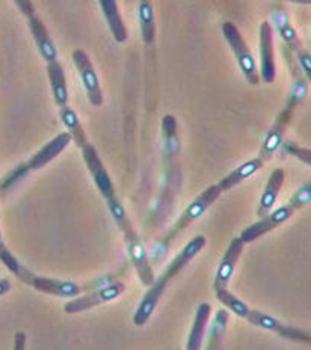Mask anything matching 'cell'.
Masks as SVG:
<instances>
[{
  "instance_id": "obj_1",
  "label": "cell",
  "mask_w": 311,
  "mask_h": 350,
  "mask_svg": "<svg viewBox=\"0 0 311 350\" xmlns=\"http://www.w3.org/2000/svg\"><path fill=\"white\" fill-rule=\"evenodd\" d=\"M204 246H206V237L197 236L176 255V258L170 262L168 267H166V271L159 276L153 286L148 288L147 295L142 297V301L139 306H137V310L135 311V316H133V323L136 326H144L148 322L150 317L153 316L159 301H161L163 291L166 290V286H168V284L174 280L176 276L182 272L183 269L189 265V262L197 257L202 250H204Z\"/></svg>"
},
{
  "instance_id": "obj_2",
  "label": "cell",
  "mask_w": 311,
  "mask_h": 350,
  "mask_svg": "<svg viewBox=\"0 0 311 350\" xmlns=\"http://www.w3.org/2000/svg\"><path fill=\"white\" fill-rule=\"evenodd\" d=\"M106 202H107V207H109V211L115 224L118 225V228L122 231V236H124L130 260L133 262V267L137 276H139V280L144 286L151 287L156 281V276L148 261L146 247H144L139 236H137V232L135 231L132 221L129 219L127 211L124 210V207H122V204L120 202L117 196L107 200Z\"/></svg>"
},
{
  "instance_id": "obj_3",
  "label": "cell",
  "mask_w": 311,
  "mask_h": 350,
  "mask_svg": "<svg viewBox=\"0 0 311 350\" xmlns=\"http://www.w3.org/2000/svg\"><path fill=\"white\" fill-rule=\"evenodd\" d=\"M221 189H219V186L218 185H213V186H211V187H207L204 192H202L197 200L195 201H192L189 206L186 207V210L183 211V215L180 216V219L178 221L176 222V225L174 227H172L170 231H168V234H166L165 237H163V240L161 242V246L163 247V250H166V247H170V245L174 242V240L177 239V236L178 234H182V232L189 227V225L193 222V221H197V219L204 213V211L212 206V204L219 198L221 196Z\"/></svg>"
},
{
  "instance_id": "obj_4",
  "label": "cell",
  "mask_w": 311,
  "mask_h": 350,
  "mask_svg": "<svg viewBox=\"0 0 311 350\" xmlns=\"http://www.w3.org/2000/svg\"><path fill=\"white\" fill-rule=\"evenodd\" d=\"M222 33H224V38L227 40L228 46L231 47V50H233L239 64V68L242 70L247 82L249 85H257L258 83L257 65L254 61V56H252L247 42H245L241 31H239L234 23L226 21V23L222 25Z\"/></svg>"
},
{
  "instance_id": "obj_5",
  "label": "cell",
  "mask_w": 311,
  "mask_h": 350,
  "mask_svg": "<svg viewBox=\"0 0 311 350\" xmlns=\"http://www.w3.org/2000/svg\"><path fill=\"white\" fill-rule=\"evenodd\" d=\"M18 278L32 286L35 290L41 291V293L46 295H52L57 297H67V299H75L79 295L82 293H90L88 286L83 284H76L71 281H62V280H55V278H47V276H40L35 275L31 271H27L26 267H23V271L18 275Z\"/></svg>"
},
{
  "instance_id": "obj_6",
  "label": "cell",
  "mask_w": 311,
  "mask_h": 350,
  "mask_svg": "<svg viewBox=\"0 0 311 350\" xmlns=\"http://www.w3.org/2000/svg\"><path fill=\"white\" fill-rule=\"evenodd\" d=\"M298 103L299 101L290 96L286 107L280 112L278 118L275 120L272 127L269 129V131H267V135L262 144V148H260V152H258L260 160H263V162L271 160L275 152H277V150L281 147V144H283V141H284V135H286L288 126H290L292 118H293V112H295L296 106H298Z\"/></svg>"
},
{
  "instance_id": "obj_7",
  "label": "cell",
  "mask_w": 311,
  "mask_h": 350,
  "mask_svg": "<svg viewBox=\"0 0 311 350\" xmlns=\"http://www.w3.org/2000/svg\"><path fill=\"white\" fill-rule=\"evenodd\" d=\"M124 291H126L124 282L117 281L107 287L98 288L96 291H90V293H86L81 297L71 299V301L65 304L64 311L67 312V314H77V312L88 311V310L94 308V306L113 301V299L121 296Z\"/></svg>"
},
{
  "instance_id": "obj_8",
  "label": "cell",
  "mask_w": 311,
  "mask_h": 350,
  "mask_svg": "<svg viewBox=\"0 0 311 350\" xmlns=\"http://www.w3.org/2000/svg\"><path fill=\"white\" fill-rule=\"evenodd\" d=\"M295 208L290 204H284V206L278 207L277 210H272L269 215H266L265 217H260V221H257L256 224L249 225L248 228H245L241 232V240L243 243H251L254 242V240L260 239L262 236L267 234V232H271L272 230L278 228L280 225H283L284 222H287L288 219H290L295 213Z\"/></svg>"
},
{
  "instance_id": "obj_9",
  "label": "cell",
  "mask_w": 311,
  "mask_h": 350,
  "mask_svg": "<svg viewBox=\"0 0 311 350\" xmlns=\"http://www.w3.org/2000/svg\"><path fill=\"white\" fill-rule=\"evenodd\" d=\"M73 62L76 65L79 75H81V80L85 86L86 94H88L91 105L96 107L103 105V92H101L97 72L92 67L90 56L86 55L83 50L77 49L73 53Z\"/></svg>"
},
{
  "instance_id": "obj_10",
  "label": "cell",
  "mask_w": 311,
  "mask_h": 350,
  "mask_svg": "<svg viewBox=\"0 0 311 350\" xmlns=\"http://www.w3.org/2000/svg\"><path fill=\"white\" fill-rule=\"evenodd\" d=\"M82 156H83L86 166H88L94 183H96L100 193L103 195V198L107 201V200L113 198V196H117V192H115V187L112 185L109 174H107L97 150L94 148V145H91V144L86 145V147L82 150Z\"/></svg>"
},
{
  "instance_id": "obj_11",
  "label": "cell",
  "mask_w": 311,
  "mask_h": 350,
  "mask_svg": "<svg viewBox=\"0 0 311 350\" xmlns=\"http://www.w3.org/2000/svg\"><path fill=\"white\" fill-rule=\"evenodd\" d=\"M260 75L265 83H273L277 77V67H275V52H273V31L269 21H263L260 25Z\"/></svg>"
},
{
  "instance_id": "obj_12",
  "label": "cell",
  "mask_w": 311,
  "mask_h": 350,
  "mask_svg": "<svg viewBox=\"0 0 311 350\" xmlns=\"http://www.w3.org/2000/svg\"><path fill=\"white\" fill-rule=\"evenodd\" d=\"M243 246L245 243L241 240V237H236L231 240V243L228 245L226 254L218 266V271H216L215 276V282H213V288L215 290H222L227 288L228 281L231 280V276L234 273V269L239 258L243 252Z\"/></svg>"
},
{
  "instance_id": "obj_13",
  "label": "cell",
  "mask_w": 311,
  "mask_h": 350,
  "mask_svg": "<svg viewBox=\"0 0 311 350\" xmlns=\"http://www.w3.org/2000/svg\"><path fill=\"white\" fill-rule=\"evenodd\" d=\"M73 141L70 133H59L55 136L52 141L47 142L44 147H42L38 152L27 160V170L29 171H38L41 167H44L47 163L52 162L53 159H56L61 152L68 147V144Z\"/></svg>"
},
{
  "instance_id": "obj_14",
  "label": "cell",
  "mask_w": 311,
  "mask_h": 350,
  "mask_svg": "<svg viewBox=\"0 0 311 350\" xmlns=\"http://www.w3.org/2000/svg\"><path fill=\"white\" fill-rule=\"evenodd\" d=\"M27 21H29V29H31V33L33 36L35 44H37L42 59H44L47 64L57 61L56 46L52 41V38H50V35L47 32L44 23H42V20L37 16V14H35L33 17L27 18Z\"/></svg>"
},
{
  "instance_id": "obj_15",
  "label": "cell",
  "mask_w": 311,
  "mask_h": 350,
  "mask_svg": "<svg viewBox=\"0 0 311 350\" xmlns=\"http://www.w3.org/2000/svg\"><path fill=\"white\" fill-rule=\"evenodd\" d=\"M284 177H286L284 170H281V167L273 170L272 174L269 175V180H267V185L258 202V208H257L258 217H265L272 211V207L275 206V202H277L281 187H283Z\"/></svg>"
},
{
  "instance_id": "obj_16",
  "label": "cell",
  "mask_w": 311,
  "mask_h": 350,
  "mask_svg": "<svg viewBox=\"0 0 311 350\" xmlns=\"http://www.w3.org/2000/svg\"><path fill=\"white\" fill-rule=\"evenodd\" d=\"M263 165H265L263 160L256 157V159L248 160V162L242 163L241 166H237L234 171H231L218 183L221 192H227V191H230V189H233L237 185H241L242 181L249 178L251 175H254L257 171H260V167H262Z\"/></svg>"
},
{
  "instance_id": "obj_17",
  "label": "cell",
  "mask_w": 311,
  "mask_h": 350,
  "mask_svg": "<svg viewBox=\"0 0 311 350\" xmlns=\"http://www.w3.org/2000/svg\"><path fill=\"white\" fill-rule=\"evenodd\" d=\"M100 8L105 14V18L107 21V25H109L115 41L120 44L126 42L129 33L124 21H122L117 2H113V0H100Z\"/></svg>"
},
{
  "instance_id": "obj_18",
  "label": "cell",
  "mask_w": 311,
  "mask_h": 350,
  "mask_svg": "<svg viewBox=\"0 0 311 350\" xmlns=\"http://www.w3.org/2000/svg\"><path fill=\"white\" fill-rule=\"evenodd\" d=\"M47 75L50 80V86H52L55 103L64 107L68 106V90H67V80H65V72L59 61L47 64Z\"/></svg>"
},
{
  "instance_id": "obj_19",
  "label": "cell",
  "mask_w": 311,
  "mask_h": 350,
  "mask_svg": "<svg viewBox=\"0 0 311 350\" xmlns=\"http://www.w3.org/2000/svg\"><path fill=\"white\" fill-rule=\"evenodd\" d=\"M211 305L208 304H200L197 312H195V319L192 323V329L187 338V349L186 350H200L202 346V340L206 335V327L208 323V317H211Z\"/></svg>"
},
{
  "instance_id": "obj_20",
  "label": "cell",
  "mask_w": 311,
  "mask_h": 350,
  "mask_svg": "<svg viewBox=\"0 0 311 350\" xmlns=\"http://www.w3.org/2000/svg\"><path fill=\"white\" fill-rule=\"evenodd\" d=\"M59 118L64 122V126L67 127L71 137H73L75 144L79 148L83 150L90 142L77 113L70 106H64V107H59Z\"/></svg>"
},
{
  "instance_id": "obj_21",
  "label": "cell",
  "mask_w": 311,
  "mask_h": 350,
  "mask_svg": "<svg viewBox=\"0 0 311 350\" xmlns=\"http://www.w3.org/2000/svg\"><path fill=\"white\" fill-rule=\"evenodd\" d=\"M275 21H277V29H278V33L281 36V40L284 41L286 46L292 50L295 55H298L299 52H302L303 49V44L299 38V35L296 33V31L293 29V26L290 25V21L286 17V14H277L275 16Z\"/></svg>"
},
{
  "instance_id": "obj_22",
  "label": "cell",
  "mask_w": 311,
  "mask_h": 350,
  "mask_svg": "<svg viewBox=\"0 0 311 350\" xmlns=\"http://www.w3.org/2000/svg\"><path fill=\"white\" fill-rule=\"evenodd\" d=\"M137 14H139V25L141 35L146 44H153L156 38V21L153 5L150 2H141L137 6Z\"/></svg>"
},
{
  "instance_id": "obj_23",
  "label": "cell",
  "mask_w": 311,
  "mask_h": 350,
  "mask_svg": "<svg viewBox=\"0 0 311 350\" xmlns=\"http://www.w3.org/2000/svg\"><path fill=\"white\" fill-rule=\"evenodd\" d=\"M215 295H216V297H218V301L222 305H226L230 311H233L236 316L242 317V319L248 317L249 311H251L249 306L245 304L243 301H241V299H239L237 296H234L233 293H230L227 288L215 290Z\"/></svg>"
},
{
  "instance_id": "obj_24",
  "label": "cell",
  "mask_w": 311,
  "mask_h": 350,
  "mask_svg": "<svg viewBox=\"0 0 311 350\" xmlns=\"http://www.w3.org/2000/svg\"><path fill=\"white\" fill-rule=\"evenodd\" d=\"M247 320L252 325L263 327V329H266V331L277 332V334L281 331V327H283V323H281L280 320H277L269 314H266V312L258 311V310H251Z\"/></svg>"
},
{
  "instance_id": "obj_25",
  "label": "cell",
  "mask_w": 311,
  "mask_h": 350,
  "mask_svg": "<svg viewBox=\"0 0 311 350\" xmlns=\"http://www.w3.org/2000/svg\"><path fill=\"white\" fill-rule=\"evenodd\" d=\"M278 335H281V337H284L287 340L311 345V332L306 331V329H301V327L283 325V327H281V331L278 332Z\"/></svg>"
},
{
  "instance_id": "obj_26",
  "label": "cell",
  "mask_w": 311,
  "mask_h": 350,
  "mask_svg": "<svg viewBox=\"0 0 311 350\" xmlns=\"http://www.w3.org/2000/svg\"><path fill=\"white\" fill-rule=\"evenodd\" d=\"M29 172L27 170V165L23 163L17 166L16 170L11 171L10 174H6L5 177L2 178V181H0V193H5L6 191H10V189L12 186H16L18 181L25 177V175Z\"/></svg>"
},
{
  "instance_id": "obj_27",
  "label": "cell",
  "mask_w": 311,
  "mask_h": 350,
  "mask_svg": "<svg viewBox=\"0 0 311 350\" xmlns=\"http://www.w3.org/2000/svg\"><path fill=\"white\" fill-rule=\"evenodd\" d=\"M310 201H311V181H308V183H306L302 187H299L298 191L293 193L292 200L288 201V204L293 206L295 210H299L303 206H307Z\"/></svg>"
},
{
  "instance_id": "obj_28",
  "label": "cell",
  "mask_w": 311,
  "mask_h": 350,
  "mask_svg": "<svg viewBox=\"0 0 311 350\" xmlns=\"http://www.w3.org/2000/svg\"><path fill=\"white\" fill-rule=\"evenodd\" d=\"M284 150L288 152V154H292L298 160H301L302 163L311 166V150L310 148L301 147V145H298V144L287 141V142H284Z\"/></svg>"
},
{
  "instance_id": "obj_29",
  "label": "cell",
  "mask_w": 311,
  "mask_h": 350,
  "mask_svg": "<svg viewBox=\"0 0 311 350\" xmlns=\"http://www.w3.org/2000/svg\"><path fill=\"white\" fill-rule=\"evenodd\" d=\"M295 56H296V61H298V64H299V67L303 71V75L307 76V79L310 80V83H311V55L307 52L306 49H303L302 52H299L298 55H295Z\"/></svg>"
},
{
  "instance_id": "obj_30",
  "label": "cell",
  "mask_w": 311,
  "mask_h": 350,
  "mask_svg": "<svg viewBox=\"0 0 311 350\" xmlns=\"http://www.w3.org/2000/svg\"><path fill=\"white\" fill-rule=\"evenodd\" d=\"M16 5L27 18H31L35 16V14H37L35 12V6L32 5V2H27V0H25V2H21V0H16Z\"/></svg>"
},
{
  "instance_id": "obj_31",
  "label": "cell",
  "mask_w": 311,
  "mask_h": 350,
  "mask_svg": "<svg viewBox=\"0 0 311 350\" xmlns=\"http://www.w3.org/2000/svg\"><path fill=\"white\" fill-rule=\"evenodd\" d=\"M14 350H26V334L18 331L14 338Z\"/></svg>"
},
{
  "instance_id": "obj_32",
  "label": "cell",
  "mask_w": 311,
  "mask_h": 350,
  "mask_svg": "<svg viewBox=\"0 0 311 350\" xmlns=\"http://www.w3.org/2000/svg\"><path fill=\"white\" fill-rule=\"evenodd\" d=\"M11 281L10 280H6V278H2L0 280V296H3V295H6L8 293V291L11 290Z\"/></svg>"
}]
</instances>
